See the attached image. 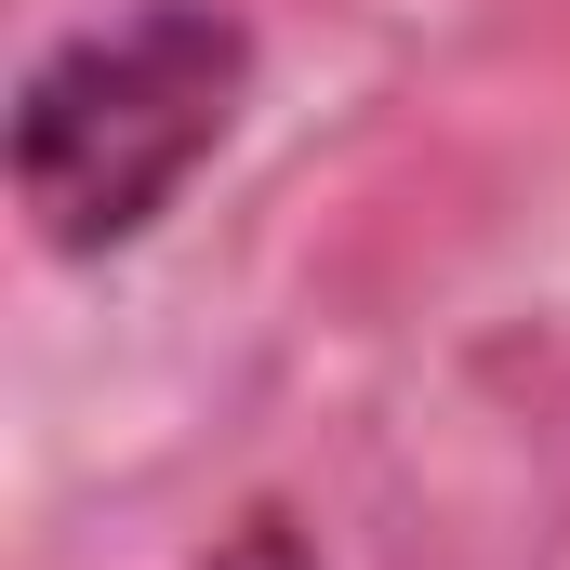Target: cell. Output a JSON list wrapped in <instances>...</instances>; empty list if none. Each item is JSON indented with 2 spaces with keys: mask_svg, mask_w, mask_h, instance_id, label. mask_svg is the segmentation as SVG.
<instances>
[{
  "mask_svg": "<svg viewBox=\"0 0 570 570\" xmlns=\"http://www.w3.org/2000/svg\"><path fill=\"white\" fill-rule=\"evenodd\" d=\"M253 13L239 0H107L13 80V199L40 253L94 266L159 239V213L226 159L253 107Z\"/></svg>",
  "mask_w": 570,
  "mask_h": 570,
  "instance_id": "cell-1",
  "label": "cell"
},
{
  "mask_svg": "<svg viewBox=\"0 0 570 570\" xmlns=\"http://www.w3.org/2000/svg\"><path fill=\"white\" fill-rule=\"evenodd\" d=\"M199 570H318V544H305V518H292V504H253V518H239Z\"/></svg>",
  "mask_w": 570,
  "mask_h": 570,
  "instance_id": "cell-2",
  "label": "cell"
}]
</instances>
